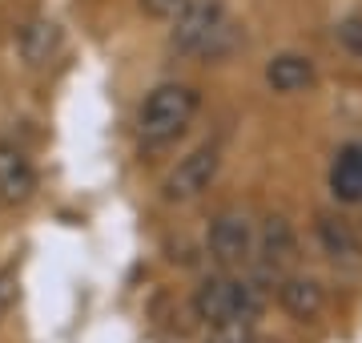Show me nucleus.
I'll return each mask as SVG.
<instances>
[{
  "mask_svg": "<svg viewBox=\"0 0 362 343\" xmlns=\"http://www.w3.org/2000/svg\"><path fill=\"white\" fill-rule=\"evenodd\" d=\"M197 109H202V93L194 85H181V81H165L145 97L141 113H137V133L149 150L177 142L181 133L194 125Z\"/></svg>",
  "mask_w": 362,
  "mask_h": 343,
  "instance_id": "f257e3e1",
  "label": "nucleus"
},
{
  "mask_svg": "<svg viewBox=\"0 0 362 343\" xmlns=\"http://www.w3.org/2000/svg\"><path fill=\"white\" fill-rule=\"evenodd\" d=\"M233 45V25L221 0H189L177 13L173 28H169V49H177L185 57H221Z\"/></svg>",
  "mask_w": 362,
  "mask_h": 343,
  "instance_id": "f03ea898",
  "label": "nucleus"
},
{
  "mask_svg": "<svg viewBox=\"0 0 362 343\" xmlns=\"http://www.w3.org/2000/svg\"><path fill=\"white\" fill-rule=\"evenodd\" d=\"M262 307H266V291L242 275H214L194 291V315L209 327L226 319H258Z\"/></svg>",
  "mask_w": 362,
  "mask_h": 343,
  "instance_id": "7ed1b4c3",
  "label": "nucleus"
},
{
  "mask_svg": "<svg viewBox=\"0 0 362 343\" xmlns=\"http://www.w3.org/2000/svg\"><path fill=\"white\" fill-rule=\"evenodd\" d=\"M258 251V230L250 223L246 210H230L214 214V223H209V254H214V263L233 271V266H246Z\"/></svg>",
  "mask_w": 362,
  "mask_h": 343,
  "instance_id": "20e7f679",
  "label": "nucleus"
},
{
  "mask_svg": "<svg viewBox=\"0 0 362 343\" xmlns=\"http://www.w3.org/2000/svg\"><path fill=\"white\" fill-rule=\"evenodd\" d=\"M218 170H221L218 145H197V150H189V154L169 170V178L161 182V198L173 202V206H185V202L202 198L209 186H214Z\"/></svg>",
  "mask_w": 362,
  "mask_h": 343,
  "instance_id": "39448f33",
  "label": "nucleus"
},
{
  "mask_svg": "<svg viewBox=\"0 0 362 343\" xmlns=\"http://www.w3.org/2000/svg\"><path fill=\"white\" fill-rule=\"evenodd\" d=\"M314 235H318L326 259L334 266H342V271H362V238L354 235V226L346 218L322 210L314 218Z\"/></svg>",
  "mask_w": 362,
  "mask_h": 343,
  "instance_id": "423d86ee",
  "label": "nucleus"
},
{
  "mask_svg": "<svg viewBox=\"0 0 362 343\" xmlns=\"http://www.w3.org/2000/svg\"><path fill=\"white\" fill-rule=\"evenodd\" d=\"M61 45H65V33H61V25L49 21V16H33V21L16 33V53H21V61H25L28 69H45L49 61H57Z\"/></svg>",
  "mask_w": 362,
  "mask_h": 343,
  "instance_id": "0eeeda50",
  "label": "nucleus"
},
{
  "mask_svg": "<svg viewBox=\"0 0 362 343\" xmlns=\"http://www.w3.org/2000/svg\"><path fill=\"white\" fill-rule=\"evenodd\" d=\"M278 307L298 323H310L326 311V291L318 279L306 275H282L278 279Z\"/></svg>",
  "mask_w": 362,
  "mask_h": 343,
  "instance_id": "6e6552de",
  "label": "nucleus"
},
{
  "mask_svg": "<svg viewBox=\"0 0 362 343\" xmlns=\"http://www.w3.org/2000/svg\"><path fill=\"white\" fill-rule=\"evenodd\" d=\"M258 254H262V271L270 275H286L298 259V238L294 226L286 223L282 214H270L266 226L258 230Z\"/></svg>",
  "mask_w": 362,
  "mask_h": 343,
  "instance_id": "1a4fd4ad",
  "label": "nucleus"
},
{
  "mask_svg": "<svg viewBox=\"0 0 362 343\" xmlns=\"http://www.w3.org/2000/svg\"><path fill=\"white\" fill-rule=\"evenodd\" d=\"M33 190H37V170H33V162H28L16 145L0 142V202H4V206H21V202L33 198Z\"/></svg>",
  "mask_w": 362,
  "mask_h": 343,
  "instance_id": "9d476101",
  "label": "nucleus"
},
{
  "mask_svg": "<svg viewBox=\"0 0 362 343\" xmlns=\"http://www.w3.org/2000/svg\"><path fill=\"white\" fill-rule=\"evenodd\" d=\"M314 61L306 53H278L270 57V65H266V85L274 93H302L314 85Z\"/></svg>",
  "mask_w": 362,
  "mask_h": 343,
  "instance_id": "9b49d317",
  "label": "nucleus"
},
{
  "mask_svg": "<svg viewBox=\"0 0 362 343\" xmlns=\"http://www.w3.org/2000/svg\"><path fill=\"white\" fill-rule=\"evenodd\" d=\"M330 190L338 202H362V145H342L330 162Z\"/></svg>",
  "mask_w": 362,
  "mask_h": 343,
  "instance_id": "f8f14e48",
  "label": "nucleus"
},
{
  "mask_svg": "<svg viewBox=\"0 0 362 343\" xmlns=\"http://www.w3.org/2000/svg\"><path fill=\"white\" fill-rule=\"evenodd\" d=\"M206 343H258L254 319H226L218 327H209Z\"/></svg>",
  "mask_w": 362,
  "mask_h": 343,
  "instance_id": "ddd939ff",
  "label": "nucleus"
},
{
  "mask_svg": "<svg viewBox=\"0 0 362 343\" xmlns=\"http://www.w3.org/2000/svg\"><path fill=\"white\" fill-rule=\"evenodd\" d=\"M137 4H141V13L153 16V21H177V13L189 0H137Z\"/></svg>",
  "mask_w": 362,
  "mask_h": 343,
  "instance_id": "4468645a",
  "label": "nucleus"
},
{
  "mask_svg": "<svg viewBox=\"0 0 362 343\" xmlns=\"http://www.w3.org/2000/svg\"><path fill=\"white\" fill-rule=\"evenodd\" d=\"M338 40L346 45L350 53L362 57V16H346V21L338 25Z\"/></svg>",
  "mask_w": 362,
  "mask_h": 343,
  "instance_id": "2eb2a0df",
  "label": "nucleus"
},
{
  "mask_svg": "<svg viewBox=\"0 0 362 343\" xmlns=\"http://www.w3.org/2000/svg\"><path fill=\"white\" fill-rule=\"evenodd\" d=\"M16 299V275L8 271V266H0V319H4V311L13 307Z\"/></svg>",
  "mask_w": 362,
  "mask_h": 343,
  "instance_id": "dca6fc26",
  "label": "nucleus"
}]
</instances>
